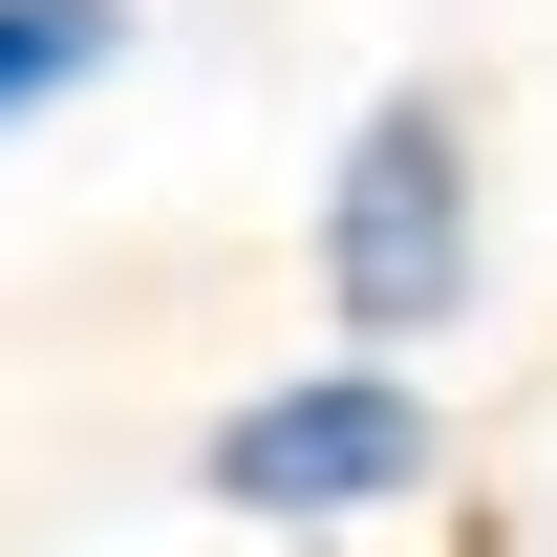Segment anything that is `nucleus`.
<instances>
[{"label":"nucleus","instance_id":"3","mask_svg":"<svg viewBox=\"0 0 557 557\" xmlns=\"http://www.w3.org/2000/svg\"><path fill=\"white\" fill-rule=\"evenodd\" d=\"M108 44H129L108 0H0V129H22V108H65V86L108 65Z\"/></svg>","mask_w":557,"mask_h":557},{"label":"nucleus","instance_id":"2","mask_svg":"<svg viewBox=\"0 0 557 557\" xmlns=\"http://www.w3.org/2000/svg\"><path fill=\"white\" fill-rule=\"evenodd\" d=\"M408 472H429V408L386 386V364H344V386H258V408L214 429V515H386Z\"/></svg>","mask_w":557,"mask_h":557},{"label":"nucleus","instance_id":"1","mask_svg":"<svg viewBox=\"0 0 557 557\" xmlns=\"http://www.w3.org/2000/svg\"><path fill=\"white\" fill-rule=\"evenodd\" d=\"M322 278H344V322L364 344H429L450 300H472V150H450V108H364L344 150V194H322Z\"/></svg>","mask_w":557,"mask_h":557}]
</instances>
